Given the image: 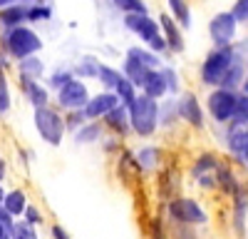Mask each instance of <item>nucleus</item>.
<instances>
[{
    "label": "nucleus",
    "instance_id": "13d9d810",
    "mask_svg": "<svg viewBox=\"0 0 248 239\" xmlns=\"http://www.w3.org/2000/svg\"><path fill=\"white\" fill-rule=\"evenodd\" d=\"M0 159H3V157H0Z\"/></svg>",
    "mask_w": 248,
    "mask_h": 239
},
{
    "label": "nucleus",
    "instance_id": "412c9836",
    "mask_svg": "<svg viewBox=\"0 0 248 239\" xmlns=\"http://www.w3.org/2000/svg\"><path fill=\"white\" fill-rule=\"evenodd\" d=\"M17 25H28V5L15 3L8 8H0V30H10Z\"/></svg>",
    "mask_w": 248,
    "mask_h": 239
},
{
    "label": "nucleus",
    "instance_id": "9b49d317",
    "mask_svg": "<svg viewBox=\"0 0 248 239\" xmlns=\"http://www.w3.org/2000/svg\"><path fill=\"white\" fill-rule=\"evenodd\" d=\"M176 110H179V120H184L186 125H191L194 130H201L206 122V112L203 105L199 102V97L194 92H184L176 97Z\"/></svg>",
    "mask_w": 248,
    "mask_h": 239
},
{
    "label": "nucleus",
    "instance_id": "f3484780",
    "mask_svg": "<svg viewBox=\"0 0 248 239\" xmlns=\"http://www.w3.org/2000/svg\"><path fill=\"white\" fill-rule=\"evenodd\" d=\"M107 130H112L117 137H129L132 135V127H129V115H127V107L124 105H117L114 110H109L105 117L99 120Z\"/></svg>",
    "mask_w": 248,
    "mask_h": 239
},
{
    "label": "nucleus",
    "instance_id": "20e7f679",
    "mask_svg": "<svg viewBox=\"0 0 248 239\" xmlns=\"http://www.w3.org/2000/svg\"><path fill=\"white\" fill-rule=\"evenodd\" d=\"M156 68H161V57H159V55H154V52H152V50H147V48L134 45V48H129V50H127V55H124L122 75L127 77L129 83L139 90V87L144 85V80H147L149 70H156Z\"/></svg>",
    "mask_w": 248,
    "mask_h": 239
},
{
    "label": "nucleus",
    "instance_id": "6e6552de",
    "mask_svg": "<svg viewBox=\"0 0 248 239\" xmlns=\"http://www.w3.org/2000/svg\"><path fill=\"white\" fill-rule=\"evenodd\" d=\"M238 92L223 90V87H211V92L206 95V115H209L216 125H229L233 117V107H236Z\"/></svg>",
    "mask_w": 248,
    "mask_h": 239
},
{
    "label": "nucleus",
    "instance_id": "a19ab883",
    "mask_svg": "<svg viewBox=\"0 0 248 239\" xmlns=\"http://www.w3.org/2000/svg\"><path fill=\"white\" fill-rule=\"evenodd\" d=\"M233 15V20L241 25V23H248V0H236L233 8L229 10Z\"/></svg>",
    "mask_w": 248,
    "mask_h": 239
},
{
    "label": "nucleus",
    "instance_id": "4d7b16f0",
    "mask_svg": "<svg viewBox=\"0 0 248 239\" xmlns=\"http://www.w3.org/2000/svg\"><path fill=\"white\" fill-rule=\"evenodd\" d=\"M241 159H243V162H246V165H248V150H246V152H243V157H241Z\"/></svg>",
    "mask_w": 248,
    "mask_h": 239
},
{
    "label": "nucleus",
    "instance_id": "4c0bfd02",
    "mask_svg": "<svg viewBox=\"0 0 248 239\" xmlns=\"http://www.w3.org/2000/svg\"><path fill=\"white\" fill-rule=\"evenodd\" d=\"M112 5L117 10H122L124 15H129V13H149V8H147L144 0H112Z\"/></svg>",
    "mask_w": 248,
    "mask_h": 239
},
{
    "label": "nucleus",
    "instance_id": "7c9ffc66",
    "mask_svg": "<svg viewBox=\"0 0 248 239\" xmlns=\"http://www.w3.org/2000/svg\"><path fill=\"white\" fill-rule=\"evenodd\" d=\"M122 70L112 68V65H105L102 63L99 65V72H97V83L102 85V90H107V92H114V87L119 85V80H122Z\"/></svg>",
    "mask_w": 248,
    "mask_h": 239
},
{
    "label": "nucleus",
    "instance_id": "bb28decb",
    "mask_svg": "<svg viewBox=\"0 0 248 239\" xmlns=\"http://www.w3.org/2000/svg\"><path fill=\"white\" fill-rule=\"evenodd\" d=\"M99 65H102V63H99L94 55H82L70 70H72V77H77V80H82V83H85V80H97Z\"/></svg>",
    "mask_w": 248,
    "mask_h": 239
},
{
    "label": "nucleus",
    "instance_id": "603ef678",
    "mask_svg": "<svg viewBox=\"0 0 248 239\" xmlns=\"http://www.w3.org/2000/svg\"><path fill=\"white\" fill-rule=\"evenodd\" d=\"M20 3V0H0V8H8V5H15Z\"/></svg>",
    "mask_w": 248,
    "mask_h": 239
},
{
    "label": "nucleus",
    "instance_id": "9d476101",
    "mask_svg": "<svg viewBox=\"0 0 248 239\" xmlns=\"http://www.w3.org/2000/svg\"><path fill=\"white\" fill-rule=\"evenodd\" d=\"M238 35V23L229 10H221L209 20V37L214 48H231Z\"/></svg>",
    "mask_w": 248,
    "mask_h": 239
},
{
    "label": "nucleus",
    "instance_id": "f8f14e48",
    "mask_svg": "<svg viewBox=\"0 0 248 239\" xmlns=\"http://www.w3.org/2000/svg\"><path fill=\"white\" fill-rule=\"evenodd\" d=\"M159 23V30H161V37L167 43V52H174V55H181L186 50V40H184V30L174 23V17L169 13H161L156 17Z\"/></svg>",
    "mask_w": 248,
    "mask_h": 239
},
{
    "label": "nucleus",
    "instance_id": "39448f33",
    "mask_svg": "<svg viewBox=\"0 0 248 239\" xmlns=\"http://www.w3.org/2000/svg\"><path fill=\"white\" fill-rule=\"evenodd\" d=\"M124 28L129 33H134L147 50H152L154 55H164L167 52V43L161 37V30H159V23L149 15V13H129L124 15Z\"/></svg>",
    "mask_w": 248,
    "mask_h": 239
},
{
    "label": "nucleus",
    "instance_id": "7ed1b4c3",
    "mask_svg": "<svg viewBox=\"0 0 248 239\" xmlns=\"http://www.w3.org/2000/svg\"><path fill=\"white\" fill-rule=\"evenodd\" d=\"M32 125H35V132L40 135V139L50 147H60L67 137L65 117H62V112L55 105L32 110Z\"/></svg>",
    "mask_w": 248,
    "mask_h": 239
},
{
    "label": "nucleus",
    "instance_id": "ea45409f",
    "mask_svg": "<svg viewBox=\"0 0 248 239\" xmlns=\"http://www.w3.org/2000/svg\"><path fill=\"white\" fill-rule=\"evenodd\" d=\"M62 117H65V130H67V135H72L75 130H79L82 125L87 122V117H85V112H82V110H72V112H62Z\"/></svg>",
    "mask_w": 248,
    "mask_h": 239
},
{
    "label": "nucleus",
    "instance_id": "bf43d9fd",
    "mask_svg": "<svg viewBox=\"0 0 248 239\" xmlns=\"http://www.w3.org/2000/svg\"><path fill=\"white\" fill-rule=\"evenodd\" d=\"M8 239H10V237H8Z\"/></svg>",
    "mask_w": 248,
    "mask_h": 239
},
{
    "label": "nucleus",
    "instance_id": "473e14b6",
    "mask_svg": "<svg viewBox=\"0 0 248 239\" xmlns=\"http://www.w3.org/2000/svg\"><path fill=\"white\" fill-rule=\"evenodd\" d=\"M72 80V70L70 68H55L50 75H45V85L50 92H57L62 85H67Z\"/></svg>",
    "mask_w": 248,
    "mask_h": 239
},
{
    "label": "nucleus",
    "instance_id": "5701e85b",
    "mask_svg": "<svg viewBox=\"0 0 248 239\" xmlns=\"http://www.w3.org/2000/svg\"><path fill=\"white\" fill-rule=\"evenodd\" d=\"M139 92L152 97V100H156V102H159V100H164V97H169L167 83H164V75H161V68L149 70V75H147V80H144V85L139 87Z\"/></svg>",
    "mask_w": 248,
    "mask_h": 239
},
{
    "label": "nucleus",
    "instance_id": "b1692460",
    "mask_svg": "<svg viewBox=\"0 0 248 239\" xmlns=\"http://www.w3.org/2000/svg\"><path fill=\"white\" fill-rule=\"evenodd\" d=\"M8 65H10V60L0 52V117H5L13 110V90H10V80H8Z\"/></svg>",
    "mask_w": 248,
    "mask_h": 239
},
{
    "label": "nucleus",
    "instance_id": "ddd939ff",
    "mask_svg": "<svg viewBox=\"0 0 248 239\" xmlns=\"http://www.w3.org/2000/svg\"><path fill=\"white\" fill-rule=\"evenodd\" d=\"M117 105H119L117 95H114V92H107V90H102V92L90 95V100H87V105L82 107V112H85L87 122H99V120L105 117L109 110H114Z\"/></svg>",
    "mask_w": 248,
    "mask_h": 239
},
{
    "label": "nucleus",
    "instance_id": "864d4df0",
    "mask_svg": "<svg viewBox=\"0 0 248 239\" xmlns=\"http://www.w3.org/2000/svg\"><path fill=\"white\" fill-rule=\"evenodd\" d=\"M0 239H8V229L3 224H0Z\"/></svg>",
    "mask_w": 248,
    "mask_h": 239
},
{
    "label": "nucleus",
    "instance_id": "a878e982",
    "mask_svg": "<svg viewBox=\"0 0 248 239\" xmlns=\"http://www.w3.org/2000/svg\"><path fill=\"white\" fill-rule=\"evenodd\" d=\"M246 65H243V60L236 55V60L231 63V68L226 70V75H223V80H221V85L218 87H223V90H231V92H241V83H243V77H246Z\"/></svg>",
    "mask_w": 248,
    "mask_h": 239
},
{
    "label": "nucleus",
    "instance_id": "4468645a",
    "mask_svg": "<svg viewBox=\"0 0 248 239\" xmlns=\"http://www.w3.org/2000/svg\"><path fill=\"white\" fill-rule=\"evenodd\" d=\"M17 85H20V92H23V97L28 100V105L32 110L52 105V92L47 90V85L43 80H17Z\"/></svg>",
    "mask_w": 248,
    "mask_h": 239
},
{
    "label": "nucleus",
    "instance_id": "cd10ccee",
    "mask_svg": "<svg viewBox=\"0 0 248 239\" xmlns=\"http://www.w3.org/2000/svg\"><path fill=\"white\" fill-rule=\"evenodd\" d=\"M216 167H218V157H216L214 152H201V154L194 159L189 174H191V179H201L203 174H211Z\"/></svg>",
    "mask_w": 248,
    "mask_h": 239
},
{
    "label": "nucleus",
    "instance_id": "6ab92c4d",
    "mask_svg": "<svg viewBox=\"0 0 248 239\" xmlns=\"http://www.w3.org/2000/svg\"><path fill=\"white\" fill-rule=\"evenodd\" d=\"M134 154V162H137V167L141 170V172H156L159 170V165H161V147H156V145H144V147H139L137 152H132Z\"/></svg>",
    "mask_w": 248,
    "mask_h": 239
},
{
    "label": "nucleus",
    "instance_id": "4be33fe9",
    "mask_svg": "<svg viewBox=\"0 0 248 239\" xmlns=\"http://www.w3.org/2000/svg\"><path fill=\"white\" fill-rule=\"evenodd\" d=\"M28 207V192L23 187H13V189H5V197H3V209L13 217V219H20Z\"/></svg>",
    "mask_w": 248,
    "mask_h": 239
},
{
    "label": "nucleus",
    "instance_id": "a18cd8bd",
    "mask_svg": "<svg viewBox=\"0 0 248 239\" xmlns=\"http://www.w3.org/2000/svg\"><path fill=\"white\" fill-rule=\"evenodd\" d=\"M196 182H199L201 189H214V187H216V174H214V172H211V174H203L201 179H196Z\"/></svg>",
    "mask_w": 248,
    "mask_h": 239
},
{
    "label": "nucleus",
    "instance_id": "2f4dec72",
    "mask_svg": "<svg viewBox=\"0 0 248 239\" xmlns=\"http://www.w3.org/2000/svg\"><path fill=\"white\" fill-rule=\"evenodd\" d=\"M52 15H55V10H52V5L50 3H32V5H28V23H50L52 20Z\"/></svg>",
    "mask_w": 248,
    "mask_h": 239
},
{
    "label": "nucleus",
    "instance_id": "58836bf2",
    "mask_svg": "<svg viewBox=\"0 0 248 239\" xmlns=\"http://www.w3.org/2000/svg\"><path fill=\"white\" fill-rule=\"evenodd\" d=\"M231 122L248 125V95L238 92V100H236V107H233V117H231Z\"/></svg>",
    "mask_w": 248,
    "mask_h": 239
},
{
    "label": "nucleus",
    "instance_id": "5fc2aeb1",
    "mask_svg": "<svg viewBox=\"0 0 248 239\" xmlns=\"http://www.w3.org/2000/svg\"><path fill=\"white\" fill-rule=\"evenodd\" d=\"M3 197H5V187L0 185V207H3Z\"/></svg>",
    "mask_w": 248,
    "mask_h": 239
},
{
    "label": "nucleus",
    "instance_id": "2eb2a0df",
    "mask_svg": "<svg viewBox=\"0 0 248 239\" xmlns=\"http://www.w3.org/2000/svg\"><path fill=\"white\" fill-rule=\"evenodd\" d=\"M226 147L233 157H243V152L248 150V125H238V122H229L226 125Z\"/></svg>",
    "mask_w": 248,
    "mask_h": 239
},
{
    "label": "nucleus",
    "instance_id": "79ce46f5",
    "mask_svg": "<svg viewBox=\"0 0 248 239\" xmlns=\"http://www.w3.org/2000/svg\"><path fill=\"white\" fill-rule=\"evenodd\" d=\"M171 239H199L196 227H186V224H171Z\"/></svg>",
    "mask_w": 248,
    "mask_h": 239
},
{
    "label": "nucleus",
    "instance_id": "aec40b11",
    "mask_svg": "<svg viewBox=\"0 0 248 239\" xmlns=\"http://www.w3.org/2000/svg\"><path fill=\"white\" fill-rule=\"evenodd\" d=\"M214 174H216V189H221L226 197H233L241 189V182H238L236 172L231 170V165L218 162V167L214 170Z\"/></svg>",
    "mask_w": 248,
    "mask_h": 239
},
{
    "label": "nucleus",
    "instance_id": "1a4fd4ad",
    "mask_svg": "<svg viewBox=\"0 0 248 239\" xmlns=\"http://www.w3.org/2000/svg\"><path fill=\"white\" fill-rule=\"evenodd\" d=\"M90 87L87 83H82V80L72 77L67 85H62L57 92H55V105L60 112H72V110H82L87 105L90 100Z\"/></svg>",
    "mask_w": 248,
    "mask_h": 239
},
{
    "label": "nucleus",
    "instance_id": "c756f323",
    "mask_svg": "<svg viewBox=\"0 0 248 239\" xmlns=\"http://www.w3.org/2000/svg\"><path fill=\"white\" fill-rule=\"evenodd\" d=\"M179 122V110H176V97H164L159 100V127H171Z\"/></svg>",
    "mask_w": 248,
    "mask_h": 239
},
{
    "label": "nucleus",
    "instance_id": "f257e3e1",
    "mask_svg": "<svg viewBox=\"0 0 248 239\" xmlns=\"http://www.w3.org/2000/svg\"><path fill=\"white\" fill-rule=\"evenodd\" d=\"M43 37L40 33L30 25H17V28H10V30H0V52H3L8 60L17 63L23 57H30V55H40L43 50Z\"/></svg>",
    "mask_w": 248,
    "mask_h": 239
},
{
    "label": "nucleus",
    "instance_id": "72a5a7b5",
    "mask_svg": "<svg viewBox=\"0 0 248 239\" xmlns=\"http://www.w3.org/2000/svg\"><path fill=\"white\" fill-rule=\"evenodd\" d=\"M8 237L10 239H40V232H37V227L25 224L23 219H15L10 232H8Z\"/></svg>",
    "mask_w": 248,
    "mask_h": 239
},
{
    "label": "nucleus",
    "instance_id": "3c124183",
    "mask_svg": "<svg viewBox=\"0 0 248 239\" xmlns=\"http://www.w3.org/2000/svg\"><path fill=\"white\" fill-rule=\"evenodd\" d=\"M241 92L248 95V70H246V77H243V83H241Z\"/></svg>",
    "mask_w": 248,
    "mask_h": 239
},
{
    "label": "nucleus",
    "instance_id": "37998d69",
    "mask_svg": "<svg viewBox=\"0 0 248 239\" xmlns=\"http://www.w3.org/2000/svg\"><path fill=\"white\" fill-rule=\"evenodd\" d=\"M50 239H72V234L62 227V224L52 222V224H50Z\"/></svg>",
    "mask_w": 248,
    "mask_h": 239
},
{
    "label": "nucleus",
    "instance_id": "49530a36",
    "mask_svg": "<svg viewBox=\"0 0 248 239\" xmlns=\"http://www.w3.org/2000/svg\"><path fill=\"white\" fill-rule=\"evenodd\" d=\"M152 239H167V232L161 227V219H154L152 222Z\"/></svg>",
    "mask_w": 248,
    "mask_h": 239
},
{
    "label": "nucleus",
    "instance_id": "423d86ee",
    "mask_svg": "<svg viewBox=\"0 0 248 239\" xmlns=\"http://www.w3.org/2000/svg\"><path fill=\"white\" fill-rule=\"evenodd\" d=\"M236 50L233 45L231 48H211V52L203 57V63H201V83L206 87H218L221 85V80L226 75V70L231 68V63L236 60Z\"/></svg>",
    "mask_w": 248,
    "mask_h": 239
},
{
    "label": "nucleus",
    "instance_id": "393cba45",
    "mask_svg": "<svg viewBox=\"0 0 248 239\" xmlns=\"http://www.w3.org/2000/svg\"><path fill=\"white\" fill-rule=\"evenodd\" d=\"M105 137V125L102 122H85L79 130L72 132L75 145H97Z\"/></svg>",
    "mask_w": 248,
    "mask_h": 239
},
{
    "label": "nucleus",
    "instance_id": "a211bd4d",
    "mask_svg": "<svg viewBox=\"0 0 248 239\" xmlns=\"http://www.w3.org/2000/svg\"><path fill=\"white\" fill-rule=\"evenodd\" d=\"M15 70H17V80H45V75H47L45 60L40 55H30V57L17 60Z\"/></svg>",
    "mask_w": 248,
    "mask_h": 239
},
{
    "label": "nucleus",
    "instance_id": "8fccbe9b",
    "mask_svg": "<svg viewBox=\"0 0 248 239\" xmlns=\"http://www.w3.org/2000/svg\"><path fill=\"white\" fill-rule=\"evenodd\" d=\"M5 177H8V162H5V159H0V185H3Z\"/></svg>",
    "mask_w": 248,
    "mask_h": 239
},
{
    "label": "nucleus",
    "instance_id": "de8ad7c7",
    "mask_svg": "<svg viewBox=\"0 0 248 239\" xmlns=\"http://www.w3.org/2000/svg\"><path fill=\"white\" fill-rule=\"evenodd\" d=\"M13 222H15V219H13V217H10V214H8V212L3 209V207H0V224H3V227H5L8 232H10V227H13Z\"/></svg>",
    "mask_w": 248,
    "mask_h": 239
},
{
    "label": "nucleus",
    "instance_id": "c03bdc74",
    "mask_svg": "<svg viewBox=\"0 0 248 239\" xmlns=\"http://www.w3.org/2000/svg\"><path fill=\"white\" fill-rule=\"evenodd\" d=\"M102 147H105V154H112V152H117V150H119V139H117L114 135L102 137Z\"/></svg>",
    "mask_w": 248,
    "mask_h": 239
},
{
    "label": "nucleus",
    "instance_id": "f03ea898",
    "mask_svg": "<svg viewBox=\"0 0 248 239\" xmlns=\"http://www.w3.org/2000/svg\"><path fill=\"white\" fill-rule=\"evenodd\" d=\"M127 115H129L132 135L144 137V139L156 135V130H159V102L156 100L139 92L127 105Z\"/></svg>",
    "mask_w": 248,
    "mask_h": 239
},
{
    "label": "nucleus",
    "instance_id": "6e6d98bb",
    "mask_svg": "<svg viewBox=\"0 0 248 239\" xmlns=\"http://www.w3.org/2000/svg\"><path fill=\"white\" fill-rule=\"evenodd\" d=\"M20 3H25V5H32V3H43V0H20Z\"/></svg>",
    "mask_w": 248,
    "mask_h": 239
},
{
    "label": "nucleus",
    "instance_id": "dca6fc26",
    "mask_svg": "<svg viewBox=\"0 0 248 239\" xmlns=\"http://www.w3.org/2000/svg\"><path fill=\"white\" fill-rule=\"evenodd\" d=\"M233 214H231V224H233V232L236 237H246V222H248V192L246 187H241L233 197Z\"/></svg>",
    "mask_w": 248,
    "mask_h": 239
},
{
    "label": "nucleus",
    "instance_id": "09e8293b",
    "mask_svg": "<svg viewBox=\"0 0 248 239\" xmlns=\"http://www.w3.org/2000/svg\"><path fill=\"white\" fill-rule=\"evenodd\" d=\"M32 159H35V154H32L30 150H20V162H23L25 167H28V165L32 162Z\"/></svg>",
    "mask_w": 248,
    "mask_h": 239
},
{
    "label": "nucleus",
    "instance_id": "e433bc0d",
    "mask_svg": "<svg viewBox=\"0 0 248 239\" xmlns=\"http://www.w3.org/2000/svg\"><path fill=\"white\" fill-rule=\"evenodd\" d=\"M23 219L25 224H30V227H43L45 224V214H43V209H40L37 205H32V202H28V207H25V212H23Z\"/></svg>",
    "mask_w": 248,
    "mask_h": 239
},
{
    "label": "nucleus",
    "instance_id": "f704fd0d",
    "mask_svg": "<svg viewBox=\"0 0 248 239\" xmlns=\"http://www.w3.org/2000/svg\"><path fill=\"white\" fill-rule=\"evenodd\" d=\"M161 75H164V83H167V92L169 97H176L181 92V77L176 72V68L171 65H161Z\"/></svg>",
    "mask_w": 248,
    "mask_h": 239
},
{
    "label": "nucleus",
    "instance_id": "c9c22d12",
    "mask_svg": "<svg viewBox=\"0 0 248 239\" xmlns=\"http://www.w3.org/2000/svg\"><path fill=\"white\" fill-rule=\"evenodd\" d=\"M114 95H117V100H119V105H124V107H127L129 102H132V100L139 95V90L129 83V80L127 77H122L119 80V85L114 87Z\"/></svg>",
    "mask_w": 248,
    "mask_h": 239
},
{
    "label": "nucleus",
    "instance_id": "0eeeda50",
    "mask_svg": "<svg viewBox=\"0 0 248 239\" xmlns=\"http://www.w3.org/2000/svg\"><path fill=\"white\" fill-rule=\"evenodd\" d=\"M167 214L171 224H186V227H201L209 222L206 209L191 197H174L167 205Z\"/></svg>",
    "mask_w": 248,
    "mask_h": 239
},
{
    "label": "nucleus",
    "instance_id": "c85d7f7f",
    "mask_svg": "<svg viewBox=\"0 0 248 239\" xmlns=\"http://www.w3.org/2000/svg\"><path fill=\"white\" fill-rule=\"evenodd\" d=\"M167 3H169V15L174 17V23L181 30L191 28V5L186 0H167Z\"/></svg>",
    "mask_w": 248,
    "mask_h": 239
}]
</instances>
